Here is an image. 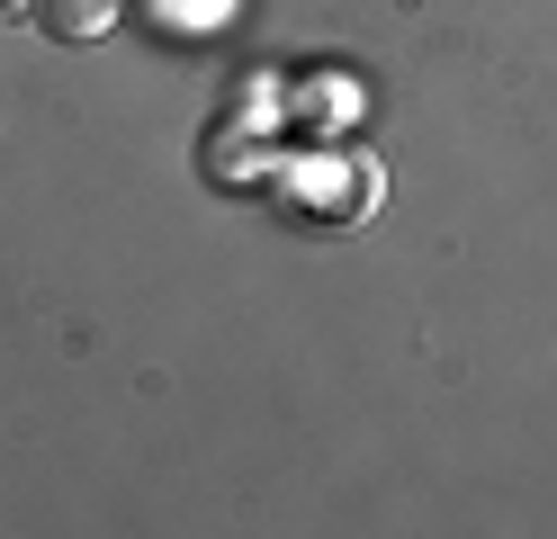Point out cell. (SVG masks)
I'll return each instance as SVG.
<instances>
[{"instance_id": "6da1fadb", "label": "cell", "mask_w": 557, "mask_h": 539, "mask_svg": "<svg viewBox=\"0 0 557 539\" xmlns=\"http://www.w3.org/2000/svg\"><path fill=\"white\" fill-rule=\"evenodd\" d=\"M377 189H387V180H377V162L369 154H288L270 171V198L297 216V225H360V216L377 207Z\"/></svg>"}, {"instance_id": "7a4b0ae2", "label": "cell", "mask_w": 557, "mask_h": 539, "mask_svg": "<svg viewBox=\"0 0 557 539\" xmlns=\"http://www.w3.org/2000/svg\"><path fill=\"white\" fill-rule=\"evenodd\" d=\"M37 27H54V36H109L117 0H37Z\"/></svg>"}, {"instance_id": "3957f363", "label": "cell", "mask_w": 557, "mask_h": 539, "mask_svg": "<svg viewBox=\"0 0 557 539\" xmlns=\"http://www.w3.org/2000/svg\"><path fill=\"white\" fill-rule=\"evenodd\" d=\"M297 108H306V118H351V108H360V82H342V72H315Z\"/></svg>"}, {"instance_id": "277c9868", "label": "cell", "mask_w": 557, "mask_h": 539, "mask_svg": "<svg viewBox=\"0 0 557 539\" xmlns=\"http://www.w3.org/2000/svg\"><path fill=\"white\" fill-rule=\"evenodd\" d=\"M0 10H10V19H18V10H37V0H0Z\"/></svg>"}]
</instances>
